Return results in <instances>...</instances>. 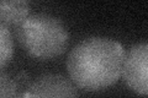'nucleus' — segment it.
<instances>
[{
    "label": "nucleus",
    "instance_id": "1",
    "mask_svg": "<svg viewBox=\"0 0 148 98\" xmlns=\"http://www.w3.org/2000/svg\"><path fill=\"white\" fill-rule=\"evenodd\" d=\"M126 52L119 42L105 37H90L71 50L67 59L69 78L78 88L98 92L119 81Z\"/></svg>",
    "mask_w": 148,
    "mask_h": 98
},
{
    "label": "nucleus",
    "instance_id": "2",
    "mask_svg": "<svg viewBox=\"0 0 148 98\" xmlns=\"http://www.w3.org/2000/svg\"><path fill=\"white\" fill-rule=\"evenodd\" d=\"M17 38L30 57L51 60L64 53L69 37L59 18L47 14H36L30 15L17 27Z\"/></svg>",
    "mask_w": 148,
    "mask_h": 98
},
{
    "label": "nucleus",
    "instance_id": "3",
    "mask_svg": "<svg viewBox=\"0 0 148 98\" xmlns=\"http://www.w3.org/2000/svg\"><path fill=\"white\" fill-rule=\"evenodd\" d=\"M121 77L131 91L148 96V43L136 44L128 50Z\"/></svg>",
    "mask_w": 148,
    "mask_h": 98
},
{
    "label": "nucleus",
    "instance_id": "4",
    "mask_svg": "<svg viewBox=\"0 0 148 98\" xmlns=\"http://www.w3.org/2000/svg\"><path fill=\"white\" fill-rule=\"evenodd\" d=\"M77 86L73 81L57 74H47L37 77L26 88L22 97H77Z\"/></svg>",
    "mask_w": 148,
    "mask_h": 98
},
{
    "label": "nucleus",
    "instance_id": "5",
    "mask_svg": "<svg viewBox=\"0 0 148 98\" xmlns=\"http://www.w3.org/2000/svg\"><path fill=\"white\" fill-rule=\"evenodd\" d=\"M29 16V0H0L1 25L8 27H18Z\"/></svg>",
    "mask_w": 148,
    "mask_h": 98
},
{
    "label": "nucleus",
    "instance_id": "6",
    "mask_svg": "<svg viewBox=\"0 0 148 98\" xmlns=\"http://www.w3.org/2000/svg\"><path fill=\"white\" fill-rule=\"evenodd\" d=\"M14 53V42L9 27L0 25V68L5 70L6 64L10 62Z\"/></svg>",
    "mask_w": 148,
    "mask_h": 98
},
{
    "label": "nucleus",
    "instance_id": "7",
    "mask_svg": "<svg viewBox=\"0 0 148 98\" xmlns=\"http://www.w3.org/2000/svg\"><path fill=\"white\" fill-rule=\"evenodd\" d=\"M0 96L3 98L17 96V83L8 75L5 70H1L0 75Z\"/></svg>",
    "mask_w": 148,
    "mask_h": 98
}]
</instances>
